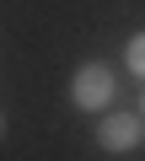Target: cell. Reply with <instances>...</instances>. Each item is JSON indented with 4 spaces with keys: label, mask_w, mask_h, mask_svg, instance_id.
I'll return each mask as SVG.
<instances>
[{
    "label": "cell",
    "mask_w": 145,
    "mask_h": 161,
    "mask_svg": "<svg viewBox=\"0 0 145 161\" xmlns=\"http://www.w3.org/2000/svg\"><path fill=\"white\" fill-rule=\"evenodd\" d=\"M113 70L102 64V59H92V64H81L75 70V80H70V102H75L81 113H108V102H113Z\"/></svg>",
    "instance_id": "1"
},
{
    "label": "cell",
    "mask_w": 145,
    "mask_h": 161,
    "mask_svg": "<svg viewBox=\"0 0 145 161\" xmlns=\"http://www.w3.org/2000/svg\"><path fill=\"white\" fill-rule=\"evenodd\" d=\"M92 140H97V150H108V156H124V150L145 145V129H140V118H129V113H108V118H97Z\"/></svg>",
    "instance_id": "2"
},
{
    "label": "cell",
    "mask_w": 145,
    "mask_h": 161,
    "mask_svg": "<svg viewBox=\"0 0 145 161\" xmlns=\"http://www.w3.org/2000/svg\"><path fill=\"white\" fill-rule=\"evenodd\" d=\"M129 75H145V32L129 43Z\"/></svg>",
    "instance_id": "3"
},
{
    "label": "cell",
    "mask_w": 145,
    "mask_h": 161,
    "mask_svg": "<svg viewBox=\"0 0 145 161\" xmlns=\"http://www.w3.org/2000/svg\"><path fill=\"white\" fill-rule=\"evenodd\" d=\"M0 140H6V113H0Z\"/></svg>",
    "instance_id": "4"
},
{
    "label": "cell",
    "mask_w": 145,
    "mask_h": 161,
    "mask_svg": "<svg viewBox=\"0 0 145 161\" xmlns=\"http://www.w3.org/2000/svg\"><path fill=\"white\" fill-rule=\"evenodd\" d=\"M140 113H145V102H140Z\"/></svg>",
    "instance_id": "5"
}]
</instances>
